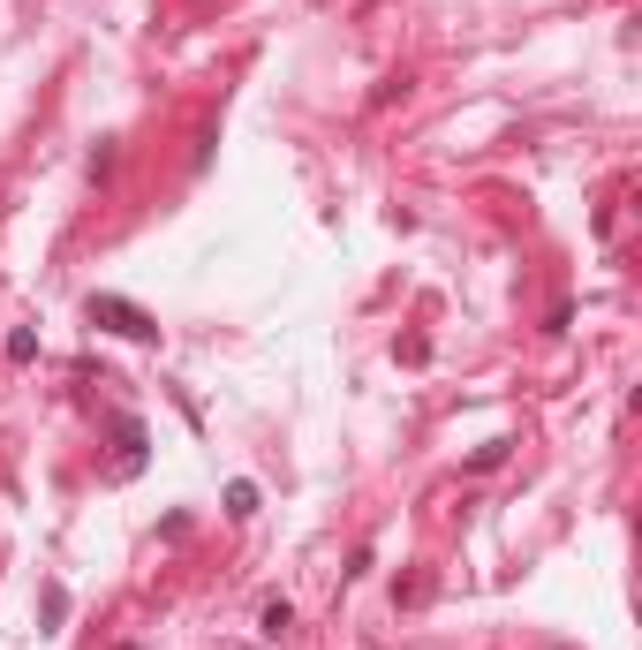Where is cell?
I'll use <instances>...</instances> for the list:
<instances>
[{"instance_id":"6da1fadb","label":"cell","mask_w":642,"mask_h":650,"mask_svg":"<svg viewBox=\"0 0 642 650\" xmlns=\"http://www.w3.org/2000/svg\"><path fill=\"white\" fill-rule=\"evenodd\" d=\"M91 325H106V333H121V341H159V318L152 310H136L129 295H91Z\"/></svg>"},{"instance_id":"7a4b0ae2","label":"cell","mask_w":642,"mask_h":650,"mask_svg":"<svg viewBox=\"0 0 642 650\" xmlns=\"http://www.w3.org/2000/svg\"><path fill=\"white\" fill-rule=\"evenodd\" d=\"M114 439H121L114 477H136V469H144V424H136V416H121V424H114Z\"/></svg>"},{"instance_id":"3957f363","label":"cell","mask_w":642,"mask_h":650,"mask_svg":"<svg viewBox=\"0 0 642 650\" xmlns=\"http://www.w3.org/2000/svg\"><path fill=\"white\" fill-rule=\"evenodd\" d=\"M227 514H235V522H250V514H257V484H227Z\"/></svg>"},{"instance_id":"277c9868","label":"cell","mask_w":642,"mask_h":650,"mask_svg":"<svg viewBox=\"0 0 642 650\" xmlns=\"http://www.w3.org/2000/svg\"><path fill=\"white\" fill-rule=\"evenodd\" d=\"M38 356V333L31 325H16V333H8V363H31Z\"/></svg>"},{"instance_id":"5b68a950","label":"cell","mask_w":642,"mask_h":650,"mask_svg":"<svg viewBox=\"0 0 642 650\" xmlns=\"http://www.w3.org/2000/svg\"><path fill=\"white\" fill-rule=\"evenodd\" d=\"M288 620H295V613H288V598H265V635H280Z\"/></svg>"}]
</instances>
